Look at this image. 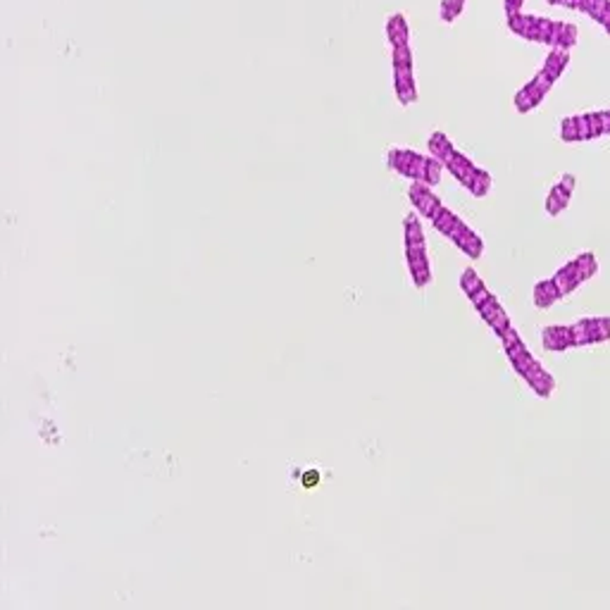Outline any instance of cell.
Instances as JSON below:
<instances>
[{"mask_svg": "<svg viewBox=\"0 0 610 610\" xmlns=\"http://www.w3.org/2000/svg\"><path fill=\"white\" fill-rule=\"evenodd\" d=\"M406 258H408V269L413 284L417 289L427 286L432 282V267L427 260V243H408L406 246Z\"/></svg>", "mask_w": 610, "mask_h": 610, "instance_id": "1", "label": "cell"}, {"mask_svg": "<svg viewBox=\"0 0 610 610\" xmlns=\"http://www.w3.org/2000/svg\"><path fill=\"white\" fill-rule=\"evenodd\" d=\"M446 239H451V241L456 243V246H458L465 255H467V258H472V260H479V258H482V253H484V241H482V236H477V232H472V229H469L467 224H465L460 217L456 219V224H453V229H451V232H448V236H446Z\"/></svg>", "mask_w": 610, "mask_h": 610, "instance_id": "2", "label": "cell"}, {"mask_svg": "<svg viewBox=\"0 0 610 610\" xmlns=\"http://www.w3.org/2000/svg\"><path fill=\"white\" fill-rule=\"evenodd\" d=\"M432 188L434 186H429V184H424V182H413V184H410L408 198H410V203H413V208L417 210L419 217L432 219L434 212L441 208V201H439V196L432 191Z\"/></svg>", "mask_w": 610, "mask_h": 610, "instance_id": "3", "label": "cell"}, {"mask_svg": "<svg viewBox=\"0 0 610 610\" xmlns=\"http://www.w3.org/2000/svg\"><path fill=\"white\" fill-rule=\"evenodd\" d=\"M474 310H477L479 317H482L484 322H487L489 327H491V332L496 334V337H501V334L510 327V317H508V313H506V310H503V305L498 303V298L493 296V293H491V296H489L482 305H477V308H474Z\"/></svg>", "mask_w": 610, "mask_h": 610, "instance_id": "4", "label": "cell"}, {"mask_svg": "<svg viewBox=\"0 0 610 610\" xmlns=\"http://www.w3.org/2000/svg\"><path fill=\"white\" fill-rule=\"evenodd\" d=\"M443 167H446L448 172H451L453 177H456L465 188L472 186L474 177H477V172H479L477 164H474L472 160L467 158V155H463V153H458V151H453L446 160H443Z\"/></svg>", "mask_w": 610, "mask_h": 610, "instance_id": "5", "label": "cell"}, {"mask_svg": "<svg viewBox=\"0 0 610 610\" xmlns=\"http://www.w3.org/2000/svg\"><path fill=\"white\" fill-rule=\"evenodd\" d=\"M393 88H396V98L401 105H413L417 101L413 67H393Z\"/></svg>", "mask_w": 610, "mask_h": 610, "instance_id": "6", "label": "cell"}, {"mask_svg": "<svg viewBox=\"0 0 610 610\" xmlns=\"http://www.w3.org/2000/svg\"><path fill=\"white\" fill-rule=\"evenodd\" d=\"M508 29L515 36L524 38V41L541 43V36H539V29H537V17H534V14H522V12L508 14Z\"/></svg>", "mask_w": 610, "mask_h": 610, "instance_id": "7", "label": "cell"}, {"mask_svg": "<svg viewBox=\"0 0 610 610\" xmlns=\"http://www.w3.org/2000/svg\"><path fill=\"white\" fill-rule=\"evenodd\" d=\"M524 382H527L529 389L541 398H548L553 393V389H556V379H553L551 372H546V369L541 367V363H537L527 374H524Z\"/></svg>", "mask_w": 610, "mask_h": 610, "instance_id": "8", "label": "cell"}, {"mask_svg": "<svg viewBox=\"0 0 610 610\" xmlns=\"http://www.w3.org/2000/svg\"><path fill=\"white\" fill-rule=\"evenodd\" d=\"M551 279H553V284L558 286L560 298L570 296L572 291H577L579 284H584L582 277H579V269H577V265H574V260H570L565 267H560Z\"/></svg>", "mask_w": 610, "mask_h": 610, "instance_id": "9", "label": "cell"}, {"mask_svg": "<svg viewBox=\"0 0 610 610\" xmlns=\"http://www.w3.org/2000/svg\"><path fill=\"white\" fill-rule=\"evenodd\" d=\"M387 38H389V43H391V48L408 46L410 29H408L406 14H403V12H396V14H391V17H389V22H387Z\"/></svg>", "mask_w": 610, "mask_h": 610, "instance_id": "10", "label": "cell"}, {"mask_svg": "<svg viewBox=\"0 0 610 610\" xmlns=\"http://www.w3.org/2000/svg\"><path fill=\"white\" fill-rule=\"evenodd\" d=\"M417 155L419 153L410 151V148H391V151H389V167H391L393 172L401 174V177H408L415 160H417Z\"/></svg>", "mask_w": 610, "mask_h": 610, "instance_id": "11", "label": "cell"}, {"mask_svg": "<svg viewBox=\"0 0 610 610\" xmlns=\"http://www.w3.org/2000/svg\"><path fill=\"white\" fill-rule=\"evenodd\" d=\"M568 64H570V51H563V48H551V53L546 55V62H544L541 69L553 79V82H558L560 74L565 72V67H568Z\"/></svg>", "mask_w": 610, "mask_h": 610, "instance_id": "12", "label": "cell"}, {"mask_svg": "<svg viewBox=\"0 0 610 610\" xmlns=\"http://www.w3.org/2000/svg\"><path fill=\"white\" fill-rule=\"evenodd\" d=\"M558 298H560V293H558V286L553 284V279H541V282H537V286H534V305H537V308H541V310L551 308Z\"/></svg>", "mask_w": 610, "mask_h": 610, "instance_id": "13", "label": "cell"}, {"mask_svg": "<svg viewBox=\"0 0 610 610\" xmlns=\"http://www.w3.org/2000/svg\"><path fill=\"white\" fill-rule=\"evenodd\" d=\"M498 339H501V343H503V351H506L508 360L520 358L524 351H527V346H524V343H522V337H520V334L515 332V327H513V324H510V327H508L506 332H503Z\"/></svg>", "mask_w": 610, "mask_h": 610, "instance_id": "14", "label": "cell"}, {"mask_svg": "<svg viewBox=\"0 0 610 610\" xmlns=\"http://www.w3.org/2000/svg\"><path fill=\"white\" fill-rule=\"evenodd\" d=\"M427 148H429V153H432V158L441 160V162L453 151H456V148H453V143H451V138H448L443 132H434L432 136H429V141H427Z\"/></svg>", "mask_w": 610, "mask_h": 610, "instance_id": "15", "label": "cell"}, {"mask_svg": "<svg viewBox=\"0 0 610 610\" xmlns=\"http://www.w3.org/2000/svg\"><path fill=\"white\" fill-rule=\"evenodd\" d=\"M572 327V337H570V343L572 346H591V317H582L577 319Z\"/></svg>", "mask_w": 610, "mask_h": 610, "instance_id": "16", "label": "cell"}, {"mask_svg": "<svg viewBox=\"0 0 610 610\" xmlns=\"http://www.w3.org/2000/svg\"><path fill=\"white\" fill-rule=\"evenodd\" d=\"M403 239H406V246L408 243H424V232H422V224H419L417 212H410L408 217L403 219Z\"/></svg>", "mask_w": 610, "mask_h": 610, "instance_id": "17", "label": "cell"}, {"mask_svg": "<svg viewBox=\"0 0 610 610\" xmlns=\"http://www.w3.org/2000/svg\"><path fill=\"white\" fill-rule=\"evenodd\" d=\"M456 219H458V215L453 212V210H448V208H439L437 212H434V217H432V224H434V229H437L439 234H443V236H448V232H451L453 229V224H456Z\"/></svg>", "mask_w": 610, "mask_h": 610, "instance_id": "18", "label": "cell"}, {"mask_svg": "<svg viewBox=\"0 0 610 610\" xmlns=\"http://www.w3.org/2000/svg\"><path fill=\"white\" fill-rule=\"evenodd\" d=\"M574 265H577L579 269V277H582V282H587V279L596 277L598 272V263H596V255L594 253H582L574 258Z\"/></svg>", "mask_w": 610, "mask_h": 610, "instance_id": "19", "label": "cell"}, {"mask_svg": "<svg viewBox=\"0 0 610 610\" xmlns=\"http://www.w3.org/2000/svg\"><path fill=\"white\" fill-rule=\"evenodd\" d=\"M491 184H493L491 174H489L487 169H479L477 177H474V182H472V186H469L467 191L472 193V196H477V198H484L489 191H491Z\"/></svg>", "mask_w": 610, "mask_h": 610, "instance_id": "20", "label": "cell"}, {"mask_svg": "<svg viewBox=\"0 0 610 610\" xmlns=\"http://www.w3.org/2000/svg\"><path fill=\"white\" fill-rule=\"evenodd\" d=\"M560 138L565 143H577L579 141V129H577V114H568L560 122Z\"/></svg>", "mask_w": 610, "mask_h": 610, "instance_id": "21", "label": "cell"}, {"mask_svg": "<svg viewBox=\"0 0 610 610\" xmlns=\"http://www.w3.org/2000/svg\"><path fill=\"white\" fill-rule=\"evenodd\" d=\"M513 103H515V110H517V112H522V114H527V112H532L534 108H539L537 101H534V96H532V91L527 88V84H524V86L515 93Z\"/></svg>", "mask_w": 610, "mask_h": 610, "instance_id": "22", "label": "cell"}, {"mask_svg": "<svg viewBox=\"0 0 610 610\" xmlns=\"http://www.w3.org/2000/svg\"><path fill=\"white\" fill-rule=\"evenodd\" d=\"M591 341H610V317H591Z\"/></svg>", "mask_w": 610, "mask_h": 610, "instance_id": "23", "label": "cell"}, {"mask_svg": "<svg viewBox=\"0 0 610 610\" xmlns=\"http://www.w3.org/2000/svg\"><path fill=\"white\" fill-rule=\"evenodd\" d=\"M463 10H465L463 0H441V5H439V14H441L443 22L458 19L460 14H463Z\"/></svg>", "mask_w": 610, "mask_h": 610, "instance_id": "24", "label": "cell"}, {"mask_svg": "<svg viewBox=\"0 0 610 610\" xmlns=\"http://www.w3.org/2000/svg\"><path fill=\"white\" fill-rule=\"evenodd\" d=\"M479 286H484V282L477 277V272H474L472 267H467L463 274H460V289H463V291H465V296H467V298L472 296V293L477 291Z\"/></svg>", "mask_w": 610, "mask_h": 610, "instance_id": "25", "label": "cell"}, {"mask_svg": "<svg viewBox=\"0 0 610 610\" xmlns=\"http://www.w3.org/2000/svg\"><path fill=\"white\" fill-rule=\"evenodd\" d=\"M441 172H443V162L437 158H432L429 155L427 160V172H424V184H429V186H437L439 182H441Z\"/></svg>", "mask_w": 610, "mask_h": 610, "instance_id": "26", "label": "cell"}, {"mask_svg": "<svg viewBox=\"0 0 610 610\" xmlns=\"http://www.w3.org/2000/svg\"><path fill=\"white\" fill-rule=\"evenodd\" d=\"M577 46V27L570 22H563V32H560V38H558V48H563V51H570V48Z\"/></svg>", "mask_w": 610, "mask_h": 610, "instance_id": "27", "label": "cell"}, {"mask_svg": "<svg viewBox=\"0 0 610 610\" xmlns=\"http://www.w3.org/2000/svg\"><path fill=\"white\" fill-rule=\"evenodd\" d=\"M537 363H539V360H537V358H534V353H529V351H524V353H522V356H520V358L510 360V365H513V369H515V372H517V374H520V377H524V374H527V372H529V369H532V367H534V365H537Z\"/></svg>", "mask_w": 610, "mask_h": 610, "instance_id": "28", "label": "cell"}, {"mask_svg": "<svg viewBox=\"0 0 610 610\" xmlns=\"http://www.w3.org/2000/svg\"><path fill=\"white\" fill-rule=\"evenodd\" d=\"M413 51L410 46H398L393 48V67H413Z\"/></svg>", "mask_w": 610, "mask_h": 610, "instance_id": "29", "label": "cell"}, {"mask_svg": "<svg viewBox=\"0 0 610 610\" xmlns=\"http://www.w3.org/2000/svg\"><path fill=\"white\" fill-rule=\"evenodd\" d=\"M541 343H544V348H546V351H553V353H563V351H568V348H570L568 343L556 339L551 332H546V329L541 332Z\"/></svg>", "mask_w": 610, "mask_h": 610, "instance_id": "30", "label": "cell"}, {"mask_svg": "<svg viewBox=\"0 0 610 610\" xmlns=\"http://www.w3.org/2000/svg\"><path fill=\"white\" fill-rule=\"evenodd\" d=\"M532 84H534V88H537V91H541L544 96H546V93L551 91V88H553V84H556V82H553V79L548 77V74L544 72V69H539V72L534 74Z\"/></svg>", "mask_w": 610, "mask_h": 610, "instance_id": "31", "label": "cell"}, {"mask_svg": "<svg viewBox=\"0 0 610 610\" xmlns=\"http://www.w3.org/2000/svg\"><path fill=\"white\" fill-rule=\"evenodd\" d=\"M553 27H556V19L551 17H537V29H539V36H541V43H548L553 34Z\"/></svg>", "mask_w": 610, "mask_h": 610, "instance_id": "32", "label": "cell"}, {"mask_svg": "<svg viewBox=\"0 0 610 610\" xmlns=\"http://www.w3.org/2000/svg\"><path fill=\"white\" fill-rule=\"evenodd\" d=\"M577 129H579V141H591V138H594L591 122H589V114L587 112L577 114Z\"/></svg>", "mask_w": 610, "mask_h": 610, "instance_id": "33", "label": "cell"}, {"mask_svg": "<svg viewBox=\"0 0 610 610\" xmlns=\"http://www.w3.org/2000/svg\"><path fill=\"white\" fill-rule=\"evenodd\" d=\"M546 332H551L553 337L560 339V341H565L570 348H572V343H570V337H572V327H570V324H551V327H546Z\"/></svg>", "mask_w": 610, "mask_h": 610, "instance_id": "34", "label": "cell"}, {"mask_svg": "<svg viewBox=\"0 0 610 610\" xmlns=\"http://www.w3.org/2000/svg\"><path fill=\"white\" fill-rule=\"evenodd\" d=\"M489 296H491V291H489L487 286H479L477 291H474L472 296H469V301H472V305H474V308H477V305H482Z\"/></svg>", "mask_w": 610, "mask_h": 610, "instance_id": "35", "label": "cell"}, {"mask_svg": "<svg viewBox=\"0 0 610 610\" xmlns=\"http://www.w3.org/2000/svg\"><path fill=\"white\" fill-rule=\"evenodd\" d=\"M587 114H589V122H591V134H594V138L603 136V134H601V119H598V112H587Z\"/></svg>", "mask_w": 610, "mask_h": 610, "instance_id": "36", "label": "cell"}, {"mask_svg": "<svg viewBox=\"0 0 610 610\" xmlns=\"http://www.w3.org/2000/svg\"><path fill=\"white\" fill-rule=\"evenodd\" d=\"M598 119H601V134L603 136H610V110H601Z\"/></svg>", "mask_w": 610, "mask_h": 610, "instance_id": "37", "label": "cell"}, {"mask_svg": "<svg viewBox=\"0 0 610 610\" xmlns=\"http://www.w3.org/2000/svg\"><path fill=\"white\" fill-rule=\"evenodd\" d=\"M522 5L524 0H506L503 8H506V14H515V12H522Z\"/></svg>", "mask_w": 610, "mask_h": 610, "instance_id": "38", "label": "cell"}, {"mask_svg": "<svg viewBox=\"0 0 610 610\" xmlns=\"http://www.w3.org/2000/svg\"><path fill=\"white\" fill-rule=\"evenodd\" d=\"M560 186H565L568 188V191H574V186H577V179H574V174H563V177H560Z\"/></svg>", "mask_w": 610, "mask_h": 610, "instance_id": "39", "label": "cell"}, {"mask_svg": "<svg viewBox=\"0 0 610 610\" xmlns=\"http://www.w3.org/2000/svg\"><path fill=\"white\" fill-rule=\"evenodd\" d=\"M596 3H598V0H579V12L591 14L594 8H596Z\"/></svg>", "mask_w": 610, "mask_h": 610, "instance_id": "40", "label": "cell"}, {"mask_svg": "<svg viewBox=\"0 0 610 610\" xmlns=\"http://www.w3.org/2000/svg\"><path fill=\"white\" fill-rule=\"evenodd\" d=\"M303 484H308V487H315V484H317V472H315V469H313V472L305 474V477H303Z\"/></svg>", "mask_w": 610, "mask_h": 610, "instance_id": "41", "label": "cell"}, {"mask_svg": "<svg viewBox=\"0 0 610 610\" xmlns=\"http://www.w3.org/2000/svg\"><path fill=\"white\" fill-rule=\"evenodd\" d=\"M598 24H601V27L606 29V32H608V36H610V5H608L606 14H603V19H601V22H598Z\"/></svg>", "mask_w": 610, "mask_h": 610, "instance_id": "42", "label": "cell"}, {"mask_svg": "<svg viewBox=\"0 0 610 610\" xmlns=\"http://www.w3.org/2000/svg\"><path fill=\"white\" fill-rule=\"evenodd\" d=\"M558 5H563L568 10H579V0H560Z\"/></svg>", "mask_w": 610, "mask_h": 610, "instance_id": "43", "label": "cell"}, {"mask_svg": "<svg viewBox=\"0 0 610 610\" xmlns=\"http://www.w3.org/2000/svg\"><path fill=\"white\" fill-rule=\"evenodd\" d=\"M546 3H548V5H558L560 0H546Z\"/></svg>", "mask_w": 610, "mask_h": 610, "instance_id": "44", "label": "cell"}, {"mask_svg": "<svg viewBox=\"0 0 610 610\" xmlns=\"http://www.w3.org/2000/svg\"><path fill=\"white\" fill-rule=\"evenodd\" d=\"M463 3H465V0H463Z\"/></svg>", "mask_w": 610, "mask_h": 610, "instance_id": "45", "label": "cell"}]
</instances>
